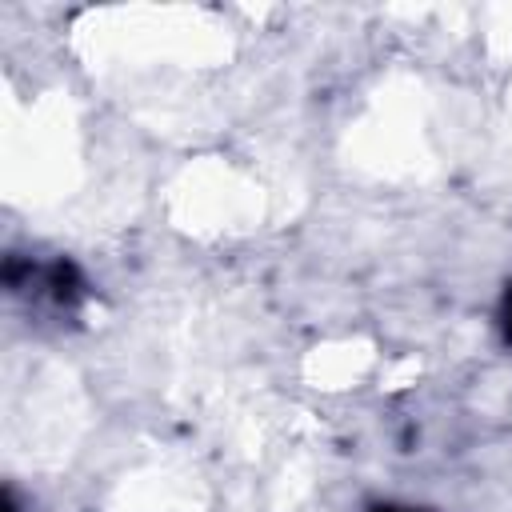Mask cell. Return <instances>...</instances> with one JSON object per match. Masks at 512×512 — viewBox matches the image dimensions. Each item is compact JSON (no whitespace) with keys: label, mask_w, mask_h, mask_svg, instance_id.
Segmentation results:
<instances>
[{"label":"cell","mask_w":512,"mask_h":512,"mask_svg":"<svg viewBox=\"0 0 512 512\" xmlns=\"http://www.w3.org/2000/svg\"><path fill=\"white\" fill-rule=\"evenodd\" d=\"M500 324H504V340L512 344V292L504 296V312H500Z\"/></svg>","instance_id":"6da1fadb"},{"label":"cell","mask_w":512,"mask_h":512,"mask_svg":"<svg viewBox=\"0 0 512 512\" xmlns=\"http://www.w3.org/2000/svg\"><path fill=\"white\" fill-rule=\"evenodd\" d=\"M380 512H404V508H380Z\"/></svg>","instance_id":"7a4b0ae2"}]
</instances>
